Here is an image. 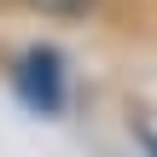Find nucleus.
I'll return each mask as SVG.
<instances>
[{
  "mask_svg": "<svg viewBox=\"0 0 157 157\" xmlns=\"http://www.w3.org/2000/svg\"><path fill=\"white\" fill-rule=\"evenodd\" d=\"M23 93L35 99V105H58V58L52 52H29L23 58Z\"/></svg>",
  "mask_w": 157,
  "mask_h": 157,
  "instance_id": "nucleus-1",
  "label": "nucleus"
},
{
  "mask_svg": "<svg viewBox=\"0 0 157 157\" xmlns=\"http://www.w3.org/2000/svg\"><path fill=\"white\" fill-rule=\"evenodd\" d=\"M29 12H41V17H87L99 0H23Z\"/></svg>",
  "mask_w": 157,
  "mask_h": 157,
  "instance_id": "nucleus-2",
  "label": "nucleus"
}]
</instances>
